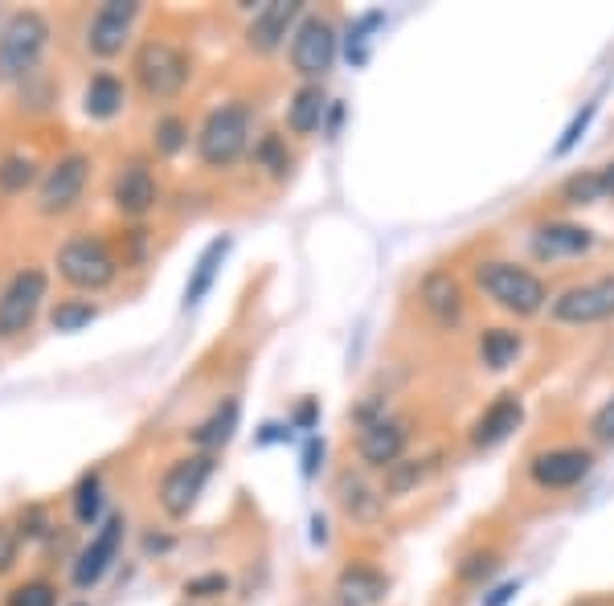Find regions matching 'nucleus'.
Segmentation results:
<instances>
[{"label":"nucleus","instance_id":"nucleus-43","mask_svg":"<svg viewBox=\"0 0 614 606\" xmlns=\"http://www.w3.org/2000/svg\"><path fill=\"white\" fill-rule=\"evenodd\" d=\"M316 418H320V402H316V398H307V402L295 410V427H299V431H311V427H316Z\"/></svg>","mask_w":614,"mask_h":606},{"label":"nucleus","instance_id":"nucleus-33","mask_svg":"<svg viewBox=\"0 0 614 606\" xmlns=\"http://www.w3.org/2000/svg\"><path fill=\"white\" fill-rule=\"evenodd\" d=\"M495 569H500V553L495 549H471L468 557L454 566V578L463 582V586H483Z\"/></svg>","mask_w":614,"mask_h":606},{"label":"nucleus","instance_id":"nucleus-23","mask_svg":"<svg viewBox=\"0 0 614 606\" xmlns=\"http://www.w3.org/2000/svg\"><path fill=\"white\" fill-rule=\"evenodd\" d=\"M332 107V99L324 91V82H304L287 103V132L291 135H311L324 127V115Z\"/></svg>","mask_w":614,"mask_h":606},{"label":"nucleus","instance_id":"nucleus-34","mask_svg":"<svg viewBox=\"0 0 614 606\" xmlns=\"http://www.w3.org/2000/svg\"><path fill=\"white\" fill-rule=\"evenodd\" d=\"M188 144V123L181 115H161L156 127H152V148L161 152V156H176V152H185Z\"/></svg>","mask_w":614,"mask_h":606},{"label":"nucleus","instance_id":"nucleus-11","mask_svg":"<svg viewBox=\"0 0 614 606\" xmlns=\"http://www.w3.org/2000/svg\"><path fill=\"white\" fill-rule=\"evenodd\" d=\"M594 451L590 446H545L529 459V480H533L541 492H570L582 480H590L594 472Z\"/></svg>","mask_w":614,"mask_h":606},{"label":"nucleus","instance_id":"nucleus-19","mask_svg":"<svg viewBox=\"0 0 614 606\" xmlns=\"http://www.w3.org/2000/svg\"><path fill=\"white\" fill-rule=\"evenodd\" d=\"M418 308L427 311L430 323H439V328H454V323L463 320V311H468L463 284H459L447 267L430 270L427 279L418 284Z\"/></svg>","mask_w":614,"mask_h":606},{"label":"nucleus","instance_id":"nucleus-16","mask_svg":"<svg viewBox=\"0 0 614 606\" xmlns=\"http://www.w3.org/2000/svg\"><path fill=\"white\" fill-rule=\"evenodd\" d=\"M406 446H410V422L393 414L377 418V422L361 427V434H357V455H361L365 468H377V472L393 468L406 455Z\"/></svg>","mask_w":614,"mask_h":606},{"label":"nucleus","instance_id":"nucleus-40","mask_svg":"<svg viewBox=\"0 0 614 606\" xmlns=\"http://www.w3.org/2000/svg\"><path fill=\"white\" fill-rule=\"evenodd\" d=\"M590 439L598 446H614V393L590 418Z\"/></svg>","mask_w":614,"mask_h":606},{"label":"nucleus","instance_id":"nucleus-36","mask_svg":"<svg viewBox=\"0 0 614 606\" xmlns=\"http://www.w3.org/2000/svg\"><path fill=\"white\" fill-rule=\"evenodd\" d=\"M381 21H386V13H365V17L352 21V29H348V62H357V66H361L365 45H369V33H373Z\"/></svg>","mask_w":614,"mask_h":606},{"label":"nucleus","instance_id":"nucleus-32","mask_svg":"<svg viewBox=\"0 0 614 606\" xmlns=\"http://www.w3.org/2000/svg\"><path fill=\"white\" fill-rule=\"evenodd\" d=\"M94 316H99V308L91 299H62L50 311V323H54V332H82L86 323H94Z\"/></svg>","mask_w":614,"mask_h":606},{"label":"nucleus","instance_id":"nucleus-7","mask_svg":"<svg viewBox=\"0 0 614 606\" xmlns=\"http://www.w3.org/2000/svg\"><path fill=\"white\" fill-rule=\"evenodd\" d=\"M549 316L553 323H570V328L614 320V275H594V279L570 284L549 299Z\"/></svg>","mask_w":614,"mask_h":606},{"label":"nucleus","instance_id":"nucleus-9","mask_svg":"<svg viewBox=\"0 0 614 606\" xmlns=\"http://www.w3.org/2000/svg\"><path fill=\"white\" fill-rule=\"evenodd\" d=\"M91 168L94 164L86 152H66V156H58L38 181V214H45V217L70 214V209L82 202V193H86Z\"/></svg>","mask_w":614,"mask_h":606},{"label":"nucleus","instance_id":"nucleus-25","mask_svg":"<svg viewBox=\"0 0 614 606\" xmlns=\"http://www.w3.org/2000/svg\"><path fill=\"white\" fill-rule=\"evenodd\" d=\"M123 107H127V82L120 74H111V70L91 74L86 91H82V111L91 120H115Z\"/></svg>","mask_w":614,"mask_h":606},{"label":"nucleus","instance_id":"nucleus-41","mask_svg":"<svg viewBox=\"0 0 614 606\" xmlns=\"http://www.w3.org/2000/svg\"><path fill=\"white\" fill-rule=\"evenodd\" d=\"M229 590V578L226 574H201V578H188L185 582V594L188 598H222Z\"/></svg>","mask_w":614,"mask_h":606},{"label":"nucleus","instance_id":"nucleus-46","mask_svg":"<svg viewBox=\"0 0 614 606\" xmlns=\"http://www.w3.org/2000/svg\"><path fill=\"white\" fill-rule=\"evenodd\" d=\"M144 549L147 553H164V549H173V541H168V537H147Z\"/></svg>","mask_w":614,"mask_h":606},{"label":"nucleus","instance_id":"nucleus-2","mask_svg":"<svg viewBox=\"0 0 614 606\" xmlns=\"http://www.w3.org/2000/svg\"><path fill=\"white\" fill-rule=\"evenodd\" d=\"M254 148V111L242 99H229L205 115L197 127V161L214 173H226Z\"/></svg>","mask_w":614,"mask_h":606},{"label":"nucleus","instance_id":"nucleus-18","mask_svg":"<svg viewBox=\"0 0 614 606\" xmlns=\"http://www.w3.org/2000/svg\"><path fill=\"white\" fill-rule=\"evenodd\" d=\"M524 422V402L521 393H495L492 402L483 405L480 418L471 422V434L468 443L475 446V451H492V446H500L504 439H512V431Z\"/></svg>","mask_w":614,"mask_h":606},{"label":"nucleus","instance_id":"nucleus-26","mask_svg":"<svg viewBox=\"0 0 614 606\" xmlns=\"http://www.w3.org/2000/svg\"><path fill=\"white\" fill-rule=\"evenodd\" d=\"M475 349H480V364H488L492 373H504V369H512V364L521 361L524 337L516 328H483Z\"/></svg>","mask_w":614,"mask_h":606},{"label":"nucleus","instance_id":"nucleus-29","mask_svg":"<svg viewBox=\"0 0 614 606\" xmlns=\"http://www.w3.org/2000/svg\"><path fill=\"white\" fill-rule=\"evenodd\" d=\"M557 202L561 205H574V209H586V205L606 202L598 168H577V173L565 176V181L557 185Z\"/></svg>","mask_w":614,"mask_h":606},{"label":"nucleus","instance_id":"nucleus-21","mask_svg":"<svg viewBox=\"0 0 614 606\" xmlns=\"http://www.w3.org/2000/svg\"><path fill=\"white\" fill-rule=\"evenodd\" d=\"M336 606H377L389 594V578L369 562H348L336 574Z\"/></svg>","mask_w":614,"mask_h":606},{"label":"nucleus","instance_id":"nucleus-24","mask_svg":"<svg viewBox=\"0 0 614 606\" xmlns=\"http://www.w3.org/2000/svg\"><path fill=\"white\" fill-rule=\"evenodd\" d=\"M229 246H234L229 243V234H222V238H214V243L197 255V263H193V270H188V284H185V311L197 308L201 299L214 291L217 275H222V263H226V255H229Z\"/></svg>","mask_w":614,"mask_h":606},{"label":"nucleus","instance_id":"nucleus-5","mask_svg":"<svg viewBox=\"0 0 614 606\" xmlns=\"http://www.w3.org/2000/svg\"><path fill=\"white\" fill-rule=\"evenodd\" d=\"M58 275L74 291H103L120 275V258L103 234H74L58 246Z\"/></svg>","mask_w":614,"mask_h":606},{"label":"nucleus","instance_id":"nucleus-15","mask_svg":"<svg viewBox=\"0 0 614 606\" xmlns=\"http://www.w3.org/2000/svg\"><path fill=\"white\" fill-rule=\"evenodd\" d=\"M123 528H127L123 516H108V521L99 525V533L86 541V549L74 557V574H70V578H74L79 590H91V586H99V582L108 578V569L115 566V557H120Z\"/></svg>","mask_w":614,"mask_h":606},{"label":"nucleus","instance_id":"nucleus-10","mask_svg":"<svg viewBox=\"0 0 614 606\" xmlns=\"http://www.w3.org/2000/svg\"><path fill=\"white\" fill-rule=\"evenodd\" d=\"M50 296V275L41 267H21L0 291V337L13 340L33 328L41 304Z\"/></svg>","mask_w":614,"mask_h":606},{"label":"nucleus","instance_id":"nucleus-45","mask_svg":"<svg viewBox=\"0 0 614 606\" xmlns=\"http://www.w3.org/2000/svg\"><path fill=\"white\" fill-rule=\"evenodd\" d=\"M598 176H602V193H606V202H614V161L602 164Z\"/></svg>","mask_w":614,"mask_h":606},{"label":"nucleus","instance_id":"nucleus-30","mask_svg":"<svg viewBox=\"0 0 614 606\" xmlns=\"http://www.w3.org/2000/svg\"><path fill=\"white\" fill-rule=\"evenodd\" d=\"M70 509H74V521H79L82 528L99 525V516H103V475L99 472H86L74 484V492H70Z\"/></svg>","mask_w":614,"mask_h":606},{"label":"nucleus","instance_id":"nucleus-49","mask_svg":"<svg viewBox=\"0 0 614 606\" xmlns=\"http://www.w3.org/2000/svg\"><path fill=\"white\" fill-rule=\"evenodd\" d=\"M0 25H4V21H0Z\"/></svg>","mask_w":614,"mask_h":606},{"label":"nucleus","instance_id":"nucleus-12","mask_svg":"<svg viewBox=\"0 0 614 606\" xmlns=\"http://www.w3.org/2000/svg\"><path fill=\"white\" fill-rule=\"evenodd\" d=\"M140 21V4L135 0H108V4H99L86 21V50L94 58H120L123 45L132 41V29Z\"/></svg>","mask_w":614,"mask_h":606},{"label":"nucleus","instance_id":"nucleus-44","mask_svg":"<svg viewBox=\"0 0 614 606\" xmlns=\"http://www.w3.org/2000/svg\"><path fill=\"white\" fill-rule=\"evenodd\" d=\"M320 459H324V443H320V439H311V443H307V451H304V475H307V480L316 475Z\"/></svg>","mask_w":614,"mask_h":606},{"label":"nucleus","instance_id":"nucleus-14","mask_svg":"<svg viewBox=\"0 0 614 606\" xmlns=\"http://www.w3.org/2000/svg\"><path fill=\"white\" fill-rule=\"evenodd\" d=\"M598 246V234L577 222H541L529 229V255L536 263H565V258H582Z\"/></svg>","mask_w":614,"mask_h":606},{"label":"nucleus","instance_id":"nucleus-1","mask_svg":"<svg viewBox=\"0 0 614 606\" xmlns=\"http://www.w3.org/2000/svg\"><path fill=\"white\" fill-rule=\"evenodd\" d=\"M471 279L480 287V296L488 304H495L500 311L516 316V320H533L549 308V287L545 279L529 270L524 263H512V258H483L475 263Z\"/></svg>","mask_w":614,"mask_h":606},{"label":"nucleus","instance_id":"nucleus-22","mask_svg":"<svg viewBox=\"0 0 614 606\" xmlns=\"http://www.w3.org/2000/svg\"><path fill=\"white\" fill-rule=\"evenodd\" d=\"M336 500H340L348 521H357V525H377L381 512H386V492L369 484L361 472H340V480H336Z\"/></svg>","mask_w":614,"mask_h":606},{"label":"nucleus","instance_id":"nucleus-39","mask_svg":"<svg viewBox=\"0 0 614 606\" xmlns=\"http://www.w3.org/2000/svg\"><path fill=\"white\" fill-rule=\"evenodd\" d=\"M21 533H17V525H9V521H0V578L4 574H13L17 557H21Z\"/></svg>","mask_w":614,"mask_h":606},{"label":"nucleus","instance_id":"nucleus-42","mask_svg":"<svg viewBox=\"0 0 614 606\" xmlns=\"http://www.w3.org/2000/svg\"><path fill=\"white\" fill-rule=\"evenodd\" d=\"M516 594H521V582H500L495 590L483 594L480 606H508V603H512V598H516Z\"/></svg>","mask_w":614,"mask_h":606},{"label":"nucleus","instance_id":"nucleus-13","mask_svg":"<svg viewBox=\"0 0 614 606\" xmlns=\"http://www.w3.org/2000/svg\"><path fill=\"white\" fill-rule=\"evenodd\" d=\"M304 21V4L299 0H267L246 25V50L250 54H279L287 38L295 33V25Z\"/></svg>","mask_w":614,"mask_h":606},{"label":"nucleus","instance_id":"nucleus-48","mask_svg":"<svg viewBox=\"0 0 614 606\" xmlns=\"http://www.w3.org/2000/svg\"><path fill=\"white\" fill-rule=\"evenodd\" d=\"M74 606H86V603H74Z\"/></svg>","mask_w":614,"mask_h":606},{"label":"nucleus","instance_id":"nucleus-31","mask_svg":"<svg viewBox=\"0 0 614 606\" xmlns=\"http://www.w3.org/2000/svg\"><path fill=\"white\" fill-rule=\"evenodd\" d=\"M38 176V164L29 161L25 152H9L4 161H0V193H25Z\"/></svg>","mask_w":614,"mask_h":606},{"label":"nucleus","instance_id":"nucleus-6","mask_svg":"<svg viewBox=\"0 0 614 606\" xmlns=\"http://www.w3.org/2000/svg\"><path fill=\"white\" fill-rule=\"evenodd\" d=\"M336 54H340V33L332 21L320 13H304V21L291 33V50H287L295 74L304 82H324L328 70L336 66Z\"/></svg>","mask_w":614,"mask_h":606},{"label":"nucleus","instance_id":"nucleus-35","mask_svg":"<svg viewBox=\"0 0 614 606\" xmlns=\"http://www.w3.org/2000/svg\"><path fill=\"white\" fill-rule=\"evenodd\" d=\"M4 606H58V586L45 578H29L4 594Z\"/></svg>","mask_w":614,"mask_h":606},{"label":"nucleus","instance_id":"nucleus-17","mask_svg":"<svg viewBox=\"0 0 614 606\" xmlns=\"http://www.w3.org/2000/svg\"><path fill=\"white\" fill-rule=\"evenodd\" d=\"M111 205L123 217H147L161 205V181L144 161H127L111 181Z\"/></svg>","mask_w":614,"mask_h":606},{"label":"nucleus","instance_id":"nucleus-38","mask_svg":"<svg viewBox=\"0 0 614 606\" xmlns=\"http://www.w3.org/2000/svg\"><path fill=\"white\" fill-rule=\"evenodd\" d=\"M594 115H598V103H586V107L577 111L574 120H570V127H565V132H561V140H557V156H565V152H574V144L577 140H582V135H586V127H590V120H594Z\"/></svg>","mask_w":614,"mask_h":606},{"label":"nucleus","instance_id":"nucleus-8","mask_svg":"<svg viewBox=\"0 0 614 606\" xmlns=\"http://www.w3.org/2000/svg\"><path fill=\"white\" fill-rule=\"evenodd\" d=\"M214 468H217L214 455H201V451L173 459V463H168V472L161 475V487H156V500H161L164 516L185 521L188 512L197 509L205 484L214 480Z\"/></svg>","mask_w":614,"mask_h":606},{"label":"nucleus","instance_id":"nucleus-20","mask_svg":"<svg viewBox=\"0 0 614 606\" xmlns=\"http://www.w3.org/2000/svg\"><path fill=\"white\" fill-rule=\"evenodd\" d=\"M238 422H242V402L238 398H222V402L188 431V443H193V451H201V455H217V451H226V446L234 443Z\"/></svg>","mask_w":614,"mask_h":606},{"label":"nucleus","instance_id":"nucleus-28","mask_svg":"<svg viewBox=\"0 0 614 606\" xmlns=\"http://www.w3.org/2000/svg\"><path fill=\"white\" fill-rule=\"evenodd\" d=\"M250 161H254V168H263L270 181H287V173H291V164H295L291 148H287V135L263 132L258 140H254Z\"/></svg>","mask_w":614,"mask_h":606},{"label":"nucleus","instance_id":"nucleus-4","mask_svg":"<svg viewBox=\"0 0 614 606\" xmlns=\"http://www.w3.org/2000/svg\"><path fill=\"white\" fill-rule=\"evenodd\" d=\"M132 79L152 103H168L188 86L193 79V58L185 45H176L168 38H147L135 45L132 54Z\"/></svg>","mask_w":614,"mask_h":606},{"label":"nucleus","instance_id":"nucleus-27","mask_svg":"<svg viewBox=\"0 0 614 606\" xmlns=\"http://www.w3.org/2000/svg\"><path fill=\"white\" fill-rule=\"evenodd\" d=\"M434 472V459H422V455H401L393 468H386V480H381V492H386V500H401L410 496L427 475Z\"/></svg>","mask_w":614,"mask_h":606},{"label":"nucleus","instance_id":"nucleus-37","mask_svg":"<svg viewBox=\"0 0 614 606\" xmlns=\"http://www.w3.org/2000/svg\"><path fill=\"white\" fill-rule=\"evenodd\" d=\"M50 516H45V509L41 504H25L21 509V516H17V533H21V541H41L45 533H50Z\"/></svg>","mask_w":614,"mask_h":606},{"label":"nucleus","instance_id":"nucleus-47","mask_svg":"<svg viewBox=\"0 0 614 606\" xmlns=\"http://www.w3.org/2000/svg\"><path fill=\"white\" fill-rule=\"evenodd\" d=\"M574 606H598V603H574Z\"/></svg>","mask_w":614,"mask_h":606},{"label":"nucleus","instance_id":"nucleus-3","mask_svg":"<svg viewBox=\"0 0 614 606\" xmlns=\"http://www.w3.org/2000/svg\"><path fill=\"white\" fill-rule=\"evenodd\" d=\"M50 50V21L38 9H17L0 25V86H21Z\"/></svg>","mask_w":614,"mask_h":606}]
</instances>
